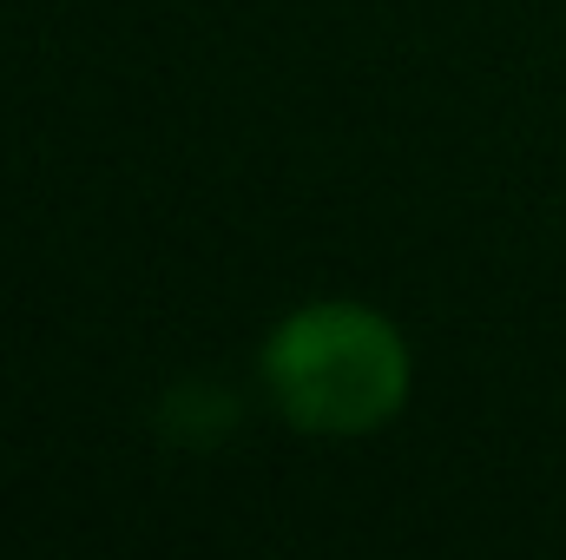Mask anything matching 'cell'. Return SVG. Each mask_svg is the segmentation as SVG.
Masks as SVG:
<instances>
[{
  "label": "cell",
  "instance_id": "6da1fadb",
  "mask_svg": "<svg viewBox=\"0 0 566 560\" xmlns=\"http://www.w3.org/2000/svg\"><path fill=\"white\" fill-rule=\"evenodd\" d=\"M264 376L283 416L310 435H363L409 396L402 336L363 303H310L271 336Z\"/></svg>",
  "mask_w": 566,
  "mask_h": 560
},
{
  "label": "cell",
  "instance_id": "7a4b0ae2",
  "mask_svg": "<svg viewBox=\"0 0 566 560\" xmlns=\"http://www.w3.org/2000/svg\"><path fill=\"white\" fill-rule=\"evenodd\" d=\"M218 428H231V403H224V396H205V390H191V396H171V435H178V442L205 448Z\"/></svg>",
  "mask_w": 566,
  "mask_h": 560
}]
</instances>
